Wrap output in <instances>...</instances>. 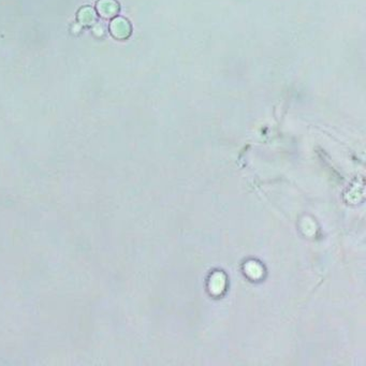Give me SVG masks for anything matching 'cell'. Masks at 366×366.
<instances>
[{
	"mask_svg": "<svg viewBox=\"0 0 366 366\" xmlns=\"http://www.w3.org/2000/svg\"><path fill=\"white\" fill-rule=\"evenodd\" d=\"M118 3L115 0H99L97 3V12L102 19L110 20L118 13Z\"/></svg>",
	"mask_w": 366,
	"mask_h": 366,
	"instance_id": "cell-1",
	"label": "cell"
},
{
	"mask_svg": "<svg viewBox=\"0 0 366 366\" xmlns=\"http://www.w3.org/2000/svg\"><path fill=\"white\" fill-rule=\"evenodd\" d=\"M110 30L116 39H125L130 33V25L125 19L116 18L110 25Z\"/></svg>",
	"mask_w": 366,
	"mask_h": 366,
	"instance_id": "cell-2",
	"label": "cell"
},
{
	"mask_svg": "<svg viewBox=\"0 0 366 366\" xmlns=\"http://www.w3.org/2000/svg\"><path fill=\"white\" fill-rule=\"evenodd\" d=\"M77 18L83 26H92L97 22V12L91 7H85L80 11Z\"/></svg>",
	"mask_w": 366,
	"mask_h": 366,
	"instance_id": "cell-3",
	"label": "cell"
}]
</instances>
